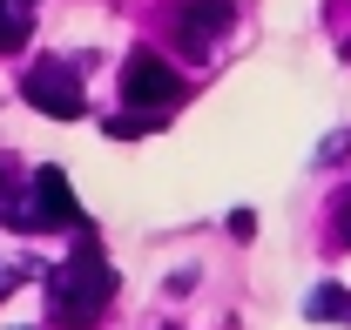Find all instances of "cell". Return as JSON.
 <instances>
[{"mask_svg":"<svg viewBox=\"0 0 351 330\" xmlns=\"http://www.w3.org/2000/svg\"><path fill=\"white\" fill-rule=\"evenodd\" d=\"M108 303H115V270L82 236V249H68V263L47 270V317L68 324V330H95L108 317Z\"/></svg>","mask_w":351,"mask_h":330,"instance_id":"cell-1","label":"cell"},{"mask_svg":"<svg viewBox=\"0 0 351 330\" xmlns=\"http://www.w3.org/2000/svg\"><path fill=\"white\" fill-rule=\"evenodd\" d=\"M176 101H182V75H176L162 54L135 47L129 68H122V108H129V115H162Z\"/></svg>","mask_w":351,"mask_h":330,"instance_id":"cell-2","label":"cell"},{"mask_svg":"<svg viewBox=\"0 0 351 330\" xmlns=\"http://www.w3.org/2000/svg\"><path fill=\"white\" fill-rule=\"evenodd\" d=\"M21 94H27V108H41V115H54V122H75V115L88 108L82 75H75L68 61H34L27 81H21Z\"/></svg>","mask_w":351,"mask_h":330,"instance_id":"cell-3","label":"cell"},{"mask_svg":"<svg viewBox=\"0 0 351 330\" xmlns=\"http://www.w3.org/2000/svg\"><path fill=\"white\" fill-rule=\"evenodd\" d=\"M230 27H237V7L230 0H189V7H176V41H182V54H210Z\"/></svg>","mask_w":351,"mask_h":330,"instance_id":"cell-4","label":"cell"},{"mask_svg":"<svg viewBox=\"0 0 351 330\" xmlns=\"http://www.w3.org/2000/svg\"><path fill=\"white\" fill-rule=\"evenodd\" d=\"M27 182H34V229H88V216L61 168H34Z\"/></svg>","mask_w":351,"mask_h":330,"instance_id":"cell-5","label":"cell"},{"mask_svg":"<svg viewBox=\"0 0 351 330\" xmlns=\"http://www.w3.org/2000/svg\"><path fill=\"white\" fill-rule=\"evenodd\" d=\"M34 7H41V0H0V54L27 47V34H34Z\"/></svg>","mask_w":351,"mask_h":330,"instance_id":"cell-6","label":"cell"},{"mask_svg":"<svg viewBox=\"0 0 351 330\" xmlns=\"http://www.w3.org/2000/svg\"><path fill=\"white\" fill-rule=\"evenodd\" d=\"M304 317H317V324H351V290H311V303H304Z\"/></svg>","mask_w":351,"mask_h":330,"instance_id":"cell-7","label":"cell"},{"mask_svg":"<svg viewBox=\"0 0 351 330\" xmlns=\"http://www.w3.org/2000/svg\"><path fill=\"white\" fill-rule=\"evenodd\" d=\"M338 243L351 249V189H345V203H338Z\"/></svg>","mask_w":351,"mask_h":330,"instance_id":"cell-8","label":"cell"},{"mask_svg":"<svg viewBox=\"0 0 351 330\" xmlns=\"http://www.w3.org/2000/svg\"><path fill=\"white\" fill-rule=\"evenodd\" d=\"M21 277H27V263H14V270H7V263H0V296H7V290L21 283Z\"/></svg>","mask_w":351,"mask_h":330,"instance_id":"cell-9","label":"cell"}]
</instances>
